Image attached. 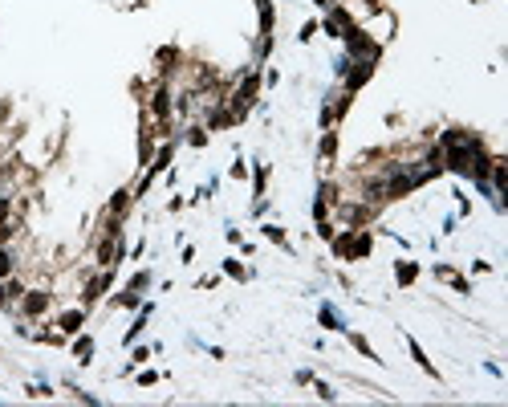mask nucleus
<instances>
[{
    "mask_svg": "<svg viewBox=\"0 0 508 407\" xmlns=\"http://www.w3.org/2000/svg\"><path fill=\"white\" fill-rule=\"evenodd\" d=\"M45 301H49L45 293H33V297L25 301V309H29V314H41V309H45Z\"/></svg>",
    "mask_w": 508,
    "mask_h": 407,
    "instance_id": "f257e3e1",
    "label": "nucleus"
},
{
    "mask_svg": "<svg viewBox=\"0 0 508 407\" xmlns=\"http://www.w3.org/2000/svg\"><path fill=\"white\" fill-rule=\"evenodd\" d=\"M77 326H82V314H65V318H61V330H65V334H73Z\"/></svg>",
    "mask_w": 508,
    "mask_h": 407,
    "instance_id": "f03ea898",
    "label": "nucleus"
},
{
    "mask_svg": "<svg viewBox=\"0 0 508 407\" xmlns=\"http://www.w3.org/2000/svg\"><path fill=\"white\" fill-rule=\"evenodd\" d=\"M415 277V265H398V281H411Z\"/></svg>",
    "mask_w": 508,
    "mask_h": 407,
    "instance_id": "20e7f679",
    "label": "nucleus"
},
{
    "mask_svg": "<svg viewBox=\"0 0 508 407\" xmlns=\"http://www.w3.org/2000/svg\"><path fill=\"white\" fill-rule=\"evenodd\" d=\"M4 273H8V257L0 253V277H4Z\"/></svg>",
    "mask_w": 508,
    "mask_h": 407,
    "instance_id": "39448f33",
    "label": "nucleus"
},
{
    "mask_svg": "<svg viewBox=\"0 0 508 407\" xmlns=\"http://www.w3.org/2000/svg\"><path fill=\"white\" fill-rule=\"evenodd\" d=\"M155 114H167V90L155 94Z\"/></svg>",
    "mask_w": 508,
    "mask_h": 407,
    "instance_id": "7ed1b4c3",
    "label": "nucleus"
}]
</instances>
